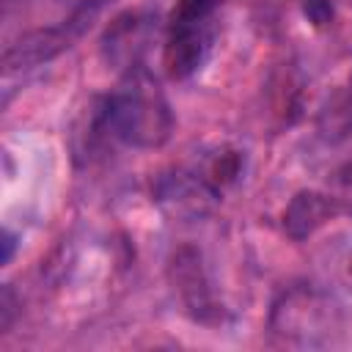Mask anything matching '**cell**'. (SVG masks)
I'll return each instance as SVG.
<instances>
[{
    "label": "cell",
    "mask_w": 352,
    "mask_h": 352,
    "mask_svg": "<svg viewBox=\"0 0 352 352\" xmlns=\"http://www.w3.org/2000/svg\"><path fill=\"white\" fill-rule=\"evenodd\" d=\"M226 0H176L168 25H206Z\"/></svg>",
    "instance_id": "obj_7"
},
{
    "label": "cell",
    "mask_w": 352,
    "mask_h": 352,
    "mask_svg": "<svg viewBox=\"0 0 352 352\" xmlns=\"http://www.w3.org/2000/svg\"><path fill=\"white\" fill-rule=\"evenodd\" d=\"M80 6H88V8H99L102 3H107V0H77Z\"/></svg>",
    "instance_id": "obj_13"
},
{
    "label": "cell",
    "mask_w": 352,
    "mask_h": 352,
    "mask_svg": "<svg viewBox=\"0 0 352 352\" xmlns=\"http://www.w3.org/2000/svg\"><path fill=\"white\" fill-rule=\"evenodd\" d=\"M338 176H341V182H344L346 187H352V160H349V162H344V168L338 170Z\"/></svg>",
    "instance_id": "obj_12"
},
{
    "label": "cell",
    "mask_w": 352,
    "mask_h": 352,
    "mask_svg": "<svg viewBox=\"0 0 352 352\" xmlns=\"http://www.w3.org/2000/svg\"><path fill=\"white\" fill-rule=\"evenodd\" d=\"M302 11L316 28H322L333 19V3L330 0H302Z\"/></svg>",
    "instance_id": "obj_9"
},
{
    "label": "cell",
    "mask_w": 352,
    "mask_h": 352,
    "mask_svg": "<svg viewBox=\"0 0 352 352\" xmlns=\"http://www.w3.org/2000/svg\"><path fill=\"white\" fill-rule=\"evenodd\" d=\"M14 292H11V286H3V297H0V330L6 333L8 327H11V322H14Z\"/></svg>",
    "instance_id": "obj_10"
},
{
    "label": "cell",
    "mask_w": 352,
    "mask_h": 352,
    "mask_svg": "<svg viewBox=\"0 0 352 352\" xmlns=\"http://www.w3.org/2000/svg\"><path fill=\"white\" fill-rule=\"evenodd\" d=\"M239 170H242V157H239V151H228V148H226V151H217V154L212 157L204 182H206L212 190H217V187L231 184V182L239 176Z\"/></svg>",
    "instance_id": "obj_8"
},
{
    "label": "cell",
    "mask_w": 352,
    "mask_h": 352,
    "mask_svg": "<svg viewBox=\"0 0 352 352\" xmlns=\"http://www.w3.org/2000/svg\"><path fill=\"white\" fill-rule=\"evenodd\" d=\"M99 8H88V6H80L69 19H63L60 25L55 28H41V30H33L28 36H22L16 44H11L3 55V66L6 72H14V69H30V66H38V63H47L52 60L55 55H60L63 50H69L82 33L85 28L91 25V16L96 14Z\"/></svg>",
    "instance_id": "obj_2"
},
{
    "label": "cell",
    "mask_w": 352,
    "mask_h": 352,
    "mask_svg": "<svg viewBox=\"0 0 352 352\" xmlns=\"http://www.w3.org/2000/svg\"><path fill=\"white\" fill-rule=\"evenodd\" d=\"M102 126L132 148H160L173 132V113L157 80L143 69H126L121 85L104 99Z\"/></svg>",
    "instance_id": "obj_1"
},
{
    "label": "cell",
    "mask_w": 352,
    "mask_h": 352,
    "mask_svg": "<svg viewBox=\"0 0 352 352\" xmlns=\"http://www.w3.org/2000/svg\"><path fill=\"white\" fill-rule=\"evenodd\" d=\"M338 212L341 206L336 198L316 192V190H300L283 209V231L294 242H302L314 236L322 226H327Z\"/></svg>",
    "instance_id": "obj_6"
},
{
    "label": "cell",
    "mask_w": 352,
    "mask_h": 352,
    "mask_svg": "<svg viewBox=\"0 0 352 352\" xmlns=\"http://www.w3.org/2000/svg\"><path fill=\"white\" fill-rule=\"evenodd\" d=\"M168 280L176 292V297L182 300L184 311L195 319V322H217L220 319V305L212 294V286H209V278H206V270H204V261H201V253L190 245L179 248L170 258H168Z\"/></svg>",
    "instance_id": "obj_3"
},
{
    "label": "cell",
    "mask_w": 352,
    "mask_h": 352,
    "mask_svg": "<svg viewBox=\"0 0 352 352\" xmlns=\"http://www.w3.org/2000/svg\"><path fill=\"white\" fill-rule=\"evenodd\" d=\"M214 41V22L206 25H168V44L162 52L165 72L173 80H187L201 69Z\"/></svg>",
    "instance_id": "obj_4"
},
{
    "label": "cell",
    "mask_w": 352,
    "mask_h": 352,
    "mask_svg": "<svg viewBox=\"0 0 352 352\" xmlns=\"http://www.w3.org/2000/svg\"><path fill=\"white\" fill-rule=\"evenodd\" d=\"M151 16L143 14V11H129V14H121L104 33L102 38V52L110 63H118L124 69H135L140 66L138 58L140 52L146 50L148 44V36H151Z\"/></svg>",
    "instance_id": "obj_5"
},
{
    "label": "cell",
    "mask_w": 352,
    "mask_h": 352,
    "mask_svg": "<svg viewBox=\"0 0 352 352\" xmlns=\"http://www.w3.org/2000/svg\"><path fill=\"white\" fill-rule=\"evenodd\" d=\"M14 248H16V236H14L11 231H6V234H3V264H8V261H11Z\"/></svg>",
    "instance_id": "obj_11"
},
{
    "label": "cell",
    "mask_w": 352,
    "mask_h": 352,
    "mask_svg": "<svg viewBox=\"0 0 352 352\" xmlns=\"http://www.w3.org/2000/svg\"><path fill=\"white\" fill-rule=\"evenodd\" d=\"M346 270H349V278H352V256H349V267Z\"/></svg>",
    "instance_id": "obj_14"
}]
</instances>
